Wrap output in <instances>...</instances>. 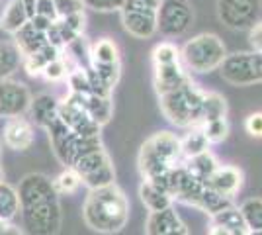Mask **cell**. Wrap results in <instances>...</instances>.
Masks as SVG:
<instances>
[{
  "label": "cell",
  "mask_w": 262,
  "mask_h": 235,
  "mask_svg": "<svg viewBox=\"0 0 262 235\" xmlns=\"http://www.w3.org/2000/svg\"><path fill=\"white\" fill-rule=\"evenodd\" d=\"M108 163H112L108 151L104 147H100V149H94V151H88L84 155H80L71 167L75 168L78 175H80V179H82V177H86L90 173L98 170V168H102L104 165H108Z\"/></svg>",
  "instance_id": "27"
},
{
  "label": "cell",
  "mask_w": 262,
  "mask_h": 235,
  "mask_svg": "<svg viewBox=\"0 0 262 235\" xmlns=\"http://www.w3.org/2000/svg\"><path fill=\"white\" fill-rule=\"evenodd\" d=\"M82 218L84 224L96 233H120L129 222V200L116 182L102 188H92L82 204Z\"/></svg>",
  "instance_id": "2"
},
{
  "label": "cell",
  "mask_w": 262,
  "mask_h": 235,
  "mask_svg": "<svg viewBox=\"0 0 262 235\" xmlns=\"http://www.w3.org/2000/svg\"><path fill=\"white\" fill-rule=\"evenodd\" d=\"M53 4H55V10H57V16H59V18H67V16L84 12L82 0H53Z\"/></svg>",
  "instance_id": "36"
},
{
  "label": "cell",
  "mask_w": 262,
  "mask_h": 235,
  "mask_svg": "<svg viewBox=\"0 0 262 235\" xmlns=\"http://www.w3.org/2000/svg\"><path fill=\"white\" fill-rule=\"evenodd\" d=\"M184 167L190 170L192 177H196V179L202 180V182H208L209 177L213 175V170L219 167V163H217V159L211 155L209 151H206V153H202V155L186 159Z\"/></svg>",
  "instance_id": "29"
},
{
  "label": "cell",
  "mask_w": 262,
  "mask_h": 235,
  "mask_svg": "<svg viewBox=\"0 0 262 235\" xmlns=\"http://www.w3.org/2000/svg\"><path fill=\"white\" fill-rule=\"evenodd\" d=\"M184 163L180 137L172 132H157L151 137L145 139V143L139 149L137 165L143 180L163 179L166 173Z\"/></svg>",
  "instance_id": "3"
},
{
  "label": "cell",
  "mask_w": 262,
  "mask_h": 235,
  "mask_svg": "<svg viewBox=\"0 0 262 235\" xmlns=\"http://www.w3.org/2000/svg\"><path fill=\"white\" fill-rule=\"evenodd\" d=\"M14 44L18 45V49L24 57H28L35 51H39L43 45H47V35H45V32L37 30L32 22H28L14 34Z\"/></svg>",
  "instance_id": "21"
},
{
  "label": "cell",
  "mask_w": 262,
  "mask_h": 235,
  "mask_svg": "<svg viewBox=\"0 0 262 235\" xmlns=\"http://www.w3.org/2000/svg\"><path fill=\"white\" fill-rule=\"evenodd\" d=\"M0 182H4V170H2V167H0Z\"/></svg>",
  "instance_id": "43"
},
{
  "label": "cell",
  "mask_w": 262,
  "mask_h": 235,
  "mask_svg": "<svg viewBox=\"0 0 262 235\" xmlns=\"http://www.w3.org/2000/svg\"><path fill=\"white\" fill-rule=\"evenodd\" d=\"M262 0H217V18L233 32L251 30L260 20Z\"/></svg>",
  "instance_id": "12"
},
{
  "label": "cell",
  "mask_w": 262,
  "mask_h": 235,
  "mask_svg": "<svg viewBox=\"0 0 262 235\" xmlns=\"http://www.w3.org/2000/svg\"><path fill=\"white\" fill-rule=\"evenodd\" d=\"M182 225H184L182 218L178 216L174 206H170L159 212H149L145 220V235H166Z\"/></svg>",
  "instance_id": "19"
},
{
  "label": "cell",
  "mask_w": 262,
  "mask_h": 235,
  "mask_svg": "<svg viewBox=\"0 0 262 235\" xmlns=\"http://www.w3.org/2000/svg\"><path fill=\"white\" fill-rule=\"evenodd\" d=\"M0 235H24V231L20 227H16V225L12 224H6L4 225V229H2V233Z\"/></svg>",
  "instance_id": "41"
},
{
  "label": "cell",
  "mask_w": 262,
  "mask_h": 235,
  "mask_svg": "<svg viewBox=\"0 0 262 235\" xmlns=\"http://www.w3.org/2000/svg\"><path fill=\"white\" fill-rule=\"evenodd\" d=\"M202 130L208 137L209 145H217L223 143L229 135V122L227 118H217V120H209V122L202 123Z\"/></svg>",
  "instance_id": "34"
},
{
  "label": "cell",
  "mask_w": 262,
  "mask_h": 235,
  "mask_svg": "<svg viewBox=\"0 0 262 235\" xmlns=\"http://www.w3.org/2000/svg\"><path fill=\"white\" fill-rule=\"evenodd\" d=\"M88 69H92L110 89L118 84L121 75V61H120V47L110 37H100L98 41L90 45L88 53Z\"/></svg>",
  "instance_id": "10"
},
{
  "label": "cell",
  "mask_w": 262,
  "mask_h": 235,
  "mask_svg": "<svg viewBox=\"0 0 262 235\" xmlns=\"http://www.w3.org/2000/svg\"><path fill=\"white\" fill-rule=\"evenodd\" d=\"M22 61L24 55L20 53L18 45L10 39L0 41V78H10L22 67Z\"/></svg>",
  "instance_id": "26"
},
{
  "label": "cell",
  "mask_w": 262,
  "mask_h": 235,
  "mask_svg": "<svg viewBox=\"0 0 262 235\" xmlns=\"http://www.w3.org/2000/svg\"><path fill=\"white\" fill-rule=\"evenodd\" d=\"M4 225H6V222H0V233H2V229H4Z\"/></svg>",
  "instance_id": "44"
},
{
  "label": "cell",
  "mask_w": 262,
  "mask_h": 235,
  "mask_svg": "<svg viewBox=\"0 0 262 235\" xmlns=\"http://www.w3.org/2000/svg\"><path fill=\"white\" fill-rule=\"evenodd\" d=\"M28 112L32 116V123L47 130V127L59 118V100L55 98L53 94L41 92V94H37L35 98L32 96Z\"/></svg>",
  "instance_id": "18"
},
{
  "label": "cell",
  "mask_w": 262,
  "mask_h": 235,
  "mask_svg": "<svg viewBox=\"0 0 262 235\" xmlns=\"http://www.w3.org/2000/svg\"><path fill=\"white\" fill-rule=\"evenodd\" d=\"M35 16L43 18V20L51 24L57 22L59 16H57V10H55L53 0H35Z\"/></svg>",
  "instance_id": "37"
},
{
  "label": "cell",
  "mask_w": 262,
  "mask_h": 235,
  "mask_svg": "<svg viewBox=\"0 0 262 235\" xmlns=\"http://www.w3.org/2000/svg\"><path fill=\"white\" fill-rule=\"evenodd\" d=\"M18 198L24 231L28 235H57L63 213L53 180L43 173H30L20 180Z\"/></svg>",
  "instance_id": "1"
},
{
  "label": "cell",
  "mask_w": 262,
  "mask_h": 235,
  "mask_svg": "<svg viewBox=\"0 0 262 235\" xmlns=\"http://www.w3.org/2000/svg\"><path fill=\"white\" fill-rule=\"evenodd\" d=\"M243 170L239 167H233V165H219L213 175L209 177L208 184L215 192H219L221 196L225 198H235L239 190L243 188Z\"/></svg>",
  "instance_id": "17"
},
{
  "label": "cell",
  "mask_w": 262,
  "mask_h": 235,
  "mask_svg": "<svg viewBox=\"0 0 262 235\" xmlns=\"http://www.w3.org/2000/svg\"><path fill=\"white\" fill-rule=\"evenodd\" d=\"M204 100L206 90H202L190 78L182 87L159 96L161 112L176 127L190 130L204 122Z\"/></svg>",
  "instance_id": "4"
},
{
  "label": "cell",
  "mask_w": 262,
  "mask_h": 235,
  "mask_svg": "<svg viewBox=\"0 0 262 235\" xmlns=\"http://www.w3.org/2000/svg\"><path fill=\"white\" fill-rule=\"evenodd\" d=\"M84 12L80 14H73V16H67V18H59L55 26H57V32L61 35V41L63 45H69L71 41H75L77 37H82V32H84Z\"/></svg>",
  "instance_id": "28"
},
{
  "label": "cell",
  "mask_w": 262,
  "mask_h": 235,
  "mask_svg": "<svg viewBox=\"0 0 262 235\" xmlns=\"http://www.w3.org/2000/svg\"><path fill=\"white\" fill-rule=\"evenodd\" d=\"M73 69L75 67L69 65V59H65V55L61 53V55L57 57V59H53V61L41 71V77H43L45 80H49V82H59V80H65Z\"/></svg>",
  "instance_id": "35"
},
{
  "label": "cell",
  "mask_w": 262,
  "mask_h": 235,
  "mask_svg": "<svg viewBox=\"0 0 262 235\" xmlns=\"http://www.w3.org/2000/svg\"><path fill=\"white\" fill-rule=\"evenodd\" d=\"M180 147H182V157L186 159H192V157H198L202 153L209 151V141L202 125H194L186 132L184 137H180Z\"/></svg>",
  "instance_id": "25"
},
{
  "label": "cell",
  "mask_w": 262,
  "mask_h": 235,
  "mask_svg": "<svg viewBox=\"0 0 262 235\" xmlns=\"http://www.w3.org/2000/svg\"><path fill=\"white\" fill-rule=\"evenodd\" d=\"M161 0H123L120 8L125 32L137 39H149L157 34V14Z\"/></svg>",
  "instance_id": "9"
},
{
  "label": "cell",
  "mask_w": 262,
  "mask_h": 235,
  "mask_svg": "<svg viewBox=\"0 0 262 235\" xmlns=\"http://www.w3.org/2000/svg\"><path fill=\"white\" fill-rule=\"evenodd\" d=\"M194 26V8L188 0H161L157 32L164 37H180Z\"/></svg>",
  "instance_id": "11"
},
{
  "label": "cell",
  "mask_w": 262,
  "mask_h": 235,
  "mask_svg": "<svg viewBox=\"0 0 262 235\" xmlns=\"http://www.w3.org/2000/svg\"><path fill=\"white\" fill-rule=\"evenodd\" d=\"M82 4L94 12H116L121 8L123 0H82Z\"/></svg>",
  "instance_id": "39"
},
{
  "label": "cell",
  "mask_w": 262,
  "mask_h": 235,
  "mask_svg": "<svg viewBox=\"0 0 262 235\" xmlns=\"http://www.w3.org/2000/svg\"><path fill=\"white\" fill-rule=\"evenodd\" d=\"M18 212H20L18 190L8 182H0V222L10 224Z\"/></svg>",
  "instance_id": "30"
},
{
  "label": "cell",
  "mask_w": 262,
  "mask_h": 235,
  "mask_svg": "<svg viewBox=\"0 0 262 235\" xmlns=\"http://www.w3.org/2000/svg\"><path fill=\"white\" fill-rule=\"evenodd\" d=\"M249 235H262V231H252V233H249Z\"/></svg>",
  "instance_id": "45"
},
{
  "label": "cell",
  "mask_w": 262,
  "mask_h": 235,
  "mask_svg": "<svg viewBox=\"0 0 262 235\" xmlns=\"http://www.w3.org/2000/svg\"><path fill=\"white\" fill-rule=\"evenodd\" d=\"M0 155H2V141H0Z\"/></svg>",
  "instance_id": "46"
},
{
  "label": "cell",
  "mask_w": 262,
  "mask_h": 235,
  "mask_svg": "<svg viewBox=\"0 0 262 235\" xmlns=\"http://www.w3.org/2000/svg\"><path fill=\"white\" fill-rule=\"evenodd\" d=\"M217 118H227V100L219 92H206V100H204V122L217 120Z\"/></svg>",
  "instance_id": "33"
},
{
  "label": "cell",
  "mask_w": 262,
  "mask_h": 235,
  "mask_svg": "<svg viewBox=\"0 0 262 235\" xmlns=\"http://www.w3.org/2000/svg\"><path fill=\"white\" fill-rule=\"evenodd\" d=\"M61 55V49H57L53 45H43L39 51H35L32 55L24 57L22 61V67L26 69V73L30 75V77H39L41 75V71H43L53 59Z\"/></svg>",
  "instance_id": "24"
},
{
  "label": "cell",
  "mask_w": 262,
  "mask_h": 235,
  "mask_svg": "<svg viewBox=\"0 0 262 235\" xmlns=\"http://www.w3.org/2000/svg\"><path fill=\"white\" fill-rule=\"evenodd\" d=\"M245 132L254 139H262V110L251 112L245 118Z\"/></svg>",
  "instance_id": "38"
},
{
  "label": "cell",
  "mask_w": 262,
  "mask_h": 235,
  "mask_svg": "<svg viewBox=\"0 0 262 235\" xmlns=\"http://www.w3.org/2000/svg\"><path fill=\"white\" fill-rule=\"evenodd\" d=\"M59 120L77 135H82V137L100 135V127L102 125H98L88 116V112L78 104V100L71 92L65 96V100L59 102Z\"/></svg>",
  "instance_id": "13"
},
{
  "label": "cell",
  "mask_w": 262,
  "mask_h": 235,
  "mask_svg": "<svg viewBox=\"0 0 262 235\" xmlns=\"http://www.w3.org/2000/svg\"><path fill=\"white\" fill-rule=\"evenodd\" d=\"M32 92L30 89L14 78H0V116L14 118L24 116L30 108Z\"/></svg>",
  "instance_id": "14"
},
{
  "label": "cell",
  "mask_w": 262,
  "mask_h": 235,
  "mask_svg": "<svg viewBox=\"0 0 262 235\" xmlns=\"http://www.w3.org/2000/svg\"><path fill=\"white\" fill-rule=\"evenodd\" d=\"M166 235H190V231H188V227H186V224L182 225V227H178V229H174V231H170V233Z\"/></svg>",
  "instance_id": "42"
},
{
  "label": "cell",
  "mask_w": 262,
  "mask_h": 235,
  "mask_svg": "<svg viewBox=\"0 0 262 235\" xmlns=\"http://www.w3.org/2000/svg\"><path fill=\"white\" fill-rule=\"evenodd\" d=\"M227 57V47L217 34L204 32L194 35L180 47V59L188 73L206 75L211 71H217Z\"/></svg>",
  "instance_id": "5"
},
{
  "label": "cell",
  "mask_w": 262,
  "mask_h": 235,
  "mask_svg": "<svg viewBox=\"0 0 262 235\" xmlns=\"http://www.w3.org/2000/svg\"><path fill=\"white\" fill-rule=\"evenodd\" d=\"M249 41H251L252 49L262 51V20H258V22L249 30Z\"/></svg>",
  "instance_id": "40"
},
{
  "label": "cell",
  "mask_w": 262,
  "mask_h": 235,
  "mask_svg": "<svg viewBox=\"0 0 262 235\" xmlns=\"http://www.w3.org/2000/svg\"><path fill=\"white\" fill-rule=\"evenodd\" d=\"M75 98L78 100V104L88 112V116L98 123V125H104L112 120V114H114V104H112V98H106V96H98V94H92V92H84V94H75L71 92Z\"/></svg>",
  "instance_id": "20"
},
{
  "label": "cell",
  "mask_w": 262,
  "mask_h": 235,
  "mask_svg": "<svg viewBox=\"0 0 262 235\" xmlns=\"http://www.w3.org/2000/svg\"><path fill=\"white\" fill-rule=\"evenodd\" d=\"M28 22H30V14H28L26 0H12L10 4L6 6L4 14L0 16V30L14 35Z\"/></svg>",
  "instance_id": "22"
},
{
  "label": "cell",
  "mask_w": 262,
  "mask_h": 235,
  "mask_svg": "<svg viewBox=\"0 0 262 235\" xmlns=\"http://www.w3.org/2000/svg\"><path fill=\"white\" fill-rule=\"evenodd\" d=\"M53 180V188L55 192L61 196V194H75V192L82 186V180H80V175L73 167H65Z\"/></svg>",
  "instance_id": "32"
},
{
  "label": "cell",
  "mask_w": 262,
  "mask_h": 235,
  "mask_svg": "<svg viewBox=\"0 0 262 235\" xmlns=\"http://www.w3.org/2000/svg\"><path fill=\"white\" fill-rule=\"evenodd\" d=\"M239 208L241 216L245 220V225L249 231H262V198H247Z\"/></svg>",
  "instance_id": "31"
},
{
  "label": "cell",
  "mask_w": 262,
  "mask_h": 235,
  "mask_svg": "<svg viewBox=\"0 0 262 235\" xmlns=\"http://www.w3.org/2000/svg\"><path fill=\"white\" fill-rule=\"evenodd\" d=\"M45 132L49 135V143H51V149H53L55 157H57L65 167H71L78 157L88 153V151H94V149L104 147L102 145L100 135H90V137L77 135L75 132H71L59 118H57Z\"/></svg>",
  "instance_id": "7"
},
{
  "label": "cell",
  "mask_w": 262,
  "mask_h": 235,
  "mask_svg": "<svg viewBox=\"0 0 262 235\" xmlns=\"http://www.w3.org/2000/svg\"><path fill=\"white\" fill-rule=\"evenodd\" d=\"M217 71L221 73V78L233 87L262 84V51L252 49L227 53Z\"/></svg>",
  "instance_id": "8"
},
{
  "label": "cell",
  "mask_w": 262,
  "mask_h": 235,
  "mask_svg": "<svg viewBox=\"0 0 262 235\" xmlns=\"http://www.w3.org/2000/svg\"><path fill=\"white\" fill-rule=\"evenodd\" d=\"M139 196H141L143 206H145L149 212H159V210L174 206V200H172L163 188H159L157 184H153L151 180H143L141 182V186H139Z\"/></svg>",
  "instance_id": "23"
},
{
  "label": "cell",
  "mask_w": 262,
  "mask_h": 235,
  "mask_svg": "<svg viewBox=\"0 0 262 235\" xmlns=\"http://www.w3.org/2000/svg\"><path fill=\"white\" fill-rule=\"evenodd\" d=\"M245 220L235 204L227 206L225 210L209 216L208 235H249Z\"/></svg>",
  "instance_id": "16"
},
{
  "label": "cell",
  "mask_w": 262,
  "mask_h": 235,
  "mask_svg": "<svg viewBox=\"0 0 262 235\" xmlns=\"http://www.w3.org/2000/svg\"><path fill=\"white\" fill-rule=\"evenodd\" d=\"M151 61H153L155 90L159 96L182 87L192 78L182 65L180 47H176L172 41H161L159 45H155Z\"/></svg>",
  "instance_id": "6"
},
{
  "label": "cell",
  "mask_w": 262,
  "mask_h": 235,
  "mask_svg": "<svg viewBox=\"0 0 262 235\" xmlns=\"http://www.w3.org/2000/svg\"><path fill=\"white\" fill-rule=\"evenodd\" d=\"M2 134H4V145L14 151H28L35 141L33 123L24 116L8 118Z\"/></svg>",
  "instance_id": "15"
}]
</instances>
